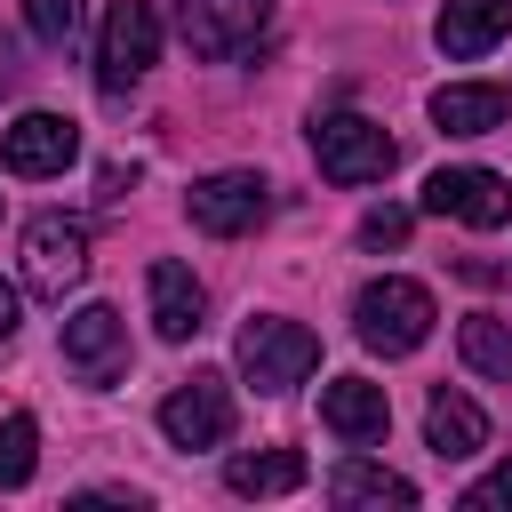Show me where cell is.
I'll return each mask as SVG.
<instances>
[{
  "mask_svg": "<svg viewBox=\"0 0 512 512\" xmlns=\"http://www.w3.org/2000/svg\"><path fill=\"white\" fill-rule=\"evenodd\" d=\"M432 288L424 280H400V272H384V280H368L360 296H352V328H360V344L368 352H384V360H408L424 336H432Z\"/></svg>",
  "mask_w": 512,
  "mask_h": 512,
  "instance_id": "cell-1",
  "label": "cell"
},
{
  "mask_svg": "<svg viewBox=\"0 0 512 512\" xmlns=\"http://www.w3.org/2000/svg\"><path fill=\"white\" fill-rule=\"evenodd\" d=\"M232 360H240V376L256 384V392H296L312 368H320V336L304 328V320H280V312H256L248 328H240V344H232Z\"/></svg>",
  "mask_w": 512,
  "mask_h": 512,
  "instance_id": "cell-2",
  "label": "cell"
},
{
  "mask_svg": "<svg viewBox=\"0 0 512 512\" xmlns=\"http://www.w3.org/2000/svg\"><path fill=\"white\" fill-rule=\"evenodd\" d=\"M160 64V8L152 0H112L96 32V88L104 104H128V88Z\"/></svg>",
  "mask_w": 512,
  "mask_h": 512,
  "instance_id": "cell-3",
  "label": "cell"
},
{
  "mask_svg": "<svg viewBox=\"0 0 512 512\" xmlns=\"http://www.w3.org/2000/svg\"><path fill=\"white\" fill-rule=\"evenodd\" d=\"M312 160H320L328 184H384L400 152H392V136H384L376 120H360V112H320V120H312Z\"/></svg>",
  "mask_w": 512,
  "mask_h": 512,
  "instance_id": "cell-4",
  "label": "cell"
},
{
  "mask_svg": "<svg viewBox=\"0 0 512 512\" xmlns=\"http://www.w3.org/2000/svg\"><path fill=\"white\" fill-rule=\"evenodd\" d=\"M80 280H88V224L64 216V208L32 216V224H24V288L48 296V304H64Z\"/></svg>",
  "mask_w": 512,
  "mask_h": 512,
  "instance_id": "cell-5",
  "label": "cell"
},
{
  "mask_svg": "<svg viewBox=\"0 0 512 512\" xmlns=\"http://www.w3.org/2000/svg\"><path fill=\"white\" fill-rule=\"evenodd\" d=\"M184 216H192L200 232H216V240H240V232H256V224L272 216V184H264L256 168H216V176H200V184L184 192Z\"/></svg>",
  "mask_w": 512,
  "mask_h": 512,
  "instance_id": "cell-6",
  "label": "cell"
},
{
  "mask_svg": "<svg viewBox=\"0 0 512 512\" xmlns=\"http://www.w3.org/2000/svg\"><path fill=\"white\" fill-rule=\"evenodd\" d=\"M160 432H168V448H224L232 440V384L216 368H192L160 400Z\"/></svg>",
  "mask_w": 512,
  "mask_h": 512,
  "instance_id": "cell-7",
  "label": "cell"
},
{
  "mask_svg": "<svg viewBox=\"0 0 512 512\" xmlns=\"http://www.w3.org/2000/svg\"><path fill=\"white\" fill-rule=\"evenodd\" d=\"M264 24H272V0H176L184 48H192V56H216V64L240 56V48H256Z\"/></svg>",
  "mask_w": 512,
  "mask_h": 512,
  "instance_id": "cell-8",
  "label": "cell"
},
{
  "mask_svg": "<svg viewBox=\"0 0 512 512\" xmlns=\"http://www.w3.org/2000/svg\"><path fill=\"white\" fill-rule=\"evenodd\" d=\"M64 368H72L88 392L120 384V376H128V320H120L112 304H80V312L64 320Z\"/></svg>",
  "mask_w": 512,
  "mask_h": 512,
  "instance_id": "cell-9",
  "label": "cell"
},
{
  "mask_svg": "<svg viewBox=\"0 0 512 512\" xmlns=\"http://www.w3.org/2000/svg\"><path fill=\"white\" fill-rule=\"evenodd\" d=\"M424 208H432V216H456V224H472V232H496V224L512 216V184H504L496 168H432Z\"/></svg>",
  "mask_w": 512,
  "mask_h": 512,
  "instance_id": "cell-10",
  "label": "cell"
},
{
  "mask_svg": "<svg viewBox=\"0 0 512 512\" xmlns=\"http://www.w3.org/2000/svg\"><path fill=\"white\" fill-rule=\"evenodd\" d=\"M0 160H8V176H64L80 160V128L64 112H16L0 136Z\"/></svg>",
  "mask_w": 512,
  "mask_h": 512,
  "instance_id": "cell-11",
  "label": "cell"
},
{
  "mask_svg": "<svg viewBox=\"0 0 512 512\" xmlns=\"http://www.w3.org/2000/svg\"><path fill=\"white\" fill-rule=\"evenodd\" d=\"M320 424H328L344 448H376V440L392 432V400H384V384H368V376H328V384H320Z\"/></svg>",
  "mask_w": 512,
  "mask_h": 512,
  "instance_id": "cell-12",
  "label": "cell"
},
{
  "mask_svg": "<svg viewBox=\"0 0 512 512\" xmlns=\"http://www.w3.org/2000/svg\"><path fill=\"white\" fill-rule=\"evenodd\" d=\"M144 304H152V328H160L168 344H192L200 320H208V288H200L192 264H176V256H160V264L144 272Z\"/></svg>",
  "mask_w": 512,
  "mask_h": 512,
  "instance_id": "cell-13",
  "label": "cell"
},
{
  "mask_svg": "<svg viewBox=\"0 0 512 512\" xmlns=\"http://www.w3.org/2000/svg\"><path fill=\"white\" fill-rule=\"evenodd\" d=\"M504 32H512V0H448V8H440V24H432L440 56H456V64L488 56Z\"/></svg>",
  "mask_w": 512,
  "mask_h": 512,
  "instance_id": "cell-14",
  "label": "cell"
},
{
  "mask_svg": "<svg viewBox=\"0 0 512 512\" xmlns=\"http://www.w3.org/2000/svg\"><path fill=\"white\" fill-rule=\"evenodd\" d=\"M504 112H512V96L496 80H448V88H432V128H448V136H488V128H504Z\"/></svg>",
  "mask_w": 512,
  "mask_h": 512,
  "instance_id": "cell-15",
  "label": "cell"
},
{
  "mask_svg": "<svg viewBox=\"0 0 512 512\" xmlns=\"http://www.w3.org/2000/svg\"><path fill=\"white\" fill-rule=\"evenodd\" d=\"M424 440H432V456H448V464H464V456H480L488 448V416H480V400H464V392H432L424 400Z\"/></svg>",
  "mask_w": 512,
  "mask_h": 512,
  "instance_id": "cell-16",
  "label": "cell"
},
{
  "mask_svg": "<svg viewBox=\"0 0 512 512\" xmlns=\"http://www.w3.org/2000/svg\"><path fill=\"white\" fill-rule=\"evenodd\" d=\"M224 488L232 496H296L304 488V456L296 448H248L224 464Z\"/></svg>",
  "mask_w": 512,
  "mask_h": 512,
  "instance_id": "cell-17",
  "label": "cell"
},
{
  "mask_svg": "<svg viewBox=\"0 0 512 512\" xmlns=\"http://www.w3.org/2000/svg\"><path fill=\"white\" fill-rule=\"evenodd\" d=\"M328 496H336V504H400V512L416 504V488H408L400 472L368 464V456H344V464L328 472Z\"/></svg>",
  "mask_w": 512,
  "mask_h": 512,
  "instance_id": "cell-18",
  "label": "cell"
},
{
  "mask_svg": "<svg viewBox=\"0 0 512 512\" xmlns=\"http://www.w3.org/2000/svg\"><path fill=\"white\" fill-rule=\"evenodd\" d=\"M456 352H464V368H472V376L512 384V328H504L496 312H472V320L456 328Z\"/></svg>",
  "mask_w": 512,
  "mask_h": 512,
  "instance_id": "cell-19",
  "label": "cell"
},
{
  "mask_svg": "<svg viewBox=\"0 0 512 512\" xmlns=\"http://www.w3.org/2000/svg\"><path fill=\"white\" fill-rule=\"evenodd\" d=\"M32 464H40V424L16 408V416H0V488H24Z\"/></svg>",
  "mask_w": 512,
  "mask_h": 512,
  "instance_id": "cell-20",
  "label": "cell"
},
{
  "mask_svg": "<svg viewBox=\"0 0 512 512\" xmlns=\"http://www.w3.org/2000/svg\"><path fill=\"white\" fill-rule=\"evenodd\" d=\"M80 24H88V8H80V0H24V32H32V40H48V48H72V40H80Z\"/></svg>",
  "mask_w": 512,
  "mask_h": 512,
  "instance_id": "cell-21",
  "label": "cell"
},
{
  "mask_svg": "<svg viewBox=\"0 0 512 512\" xmlns=\"http://www.w3.org/2000/svg\"><path fill=\"white\" fill-rule=\"evenodd\" d=\"M408 224H416V216L384 200V208H368V216H360V248H400V240H408Z\"/></svg>",
  "mask_w": 512,
  "mask_h": 512,
  "instance_id": "cell-22",
  "label": "cell"
},
{
  "mask_svg": "<svg viewBox=\"0 0 512 512\" xmlns=\"http://www.w3.org/2000/svg\"><path fill=\"white\" fill-rule=\"evenodd\" d=\"M464 512H512V464H496V472H480V480L464 488Z\"/></svg>",
  "mask_w": 512,
  "mask_h": 512,
  "instance_id": "cell-23",
  "label": "cell"
},
{
  "mask_svg": "<svg viewBox=\"0 0 512 512\" xmlns=\"http://www.w3.org/2000/svg\"><path fill=\"white\" fill-rule=\"evenodd\" d=\"M456 272H464V280H472V288H496V280H504V264H488V256H464V264H456Z\"/></svg>",
  "mask_w": 512,
  "mask_h": 512,
  "instance_id": "cell-24",
  "label": "cell"
},
{
  "mask_svg": "<svg viewBox=\"0 0 512 512\" xmlns=\"http://www.w3.org/2000/svg\"><path fill=\"white\" fill-rule=\"evenodd\" d=\"M16 320H24V296H16V288H8V280H0V344H8V336H16Z\"/></svg>",
  "mask_w": 512,
  "mask_h": 512,
  "instance_id": "cell-25",
  "label": "cell"
},
{
  "mask_svg": "<svg viewBox=\"0 0 512 512\" xmlns=\"http://www.w3.org/2000/svg\"><path fill=\"white\" fill-rule=\"evenodd\" d=\"M16 80H24V64H16V40H8V32H0V96H8V88H16Z\"/></svg>",
  "mask_w": 512,
  "mask_h": 512,
  "instance_id": "cell-26",
  "label": "cell"
}]
</instances>
